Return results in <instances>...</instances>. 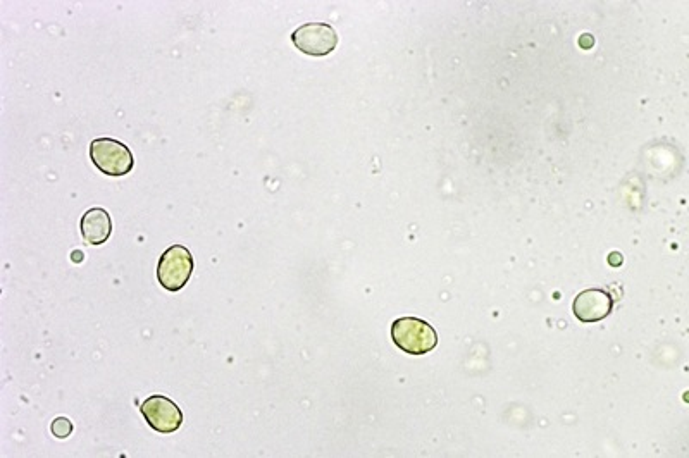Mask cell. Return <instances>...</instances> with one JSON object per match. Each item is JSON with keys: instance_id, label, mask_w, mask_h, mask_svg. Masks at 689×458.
I'll list each match as a JSON object with an SVG mask.
<instances>
[{"instance_id": "cell-1", "label": "cell", "mask_w": 689, "mask_h": 458, "mask_svg": "<svg viewBox=\"0 0 689 458\" xmlns=\"http://www.w3.org/2000/svg\"><path fill=\"white\" fill-rule=\"evenodd\" d=\"M392 340L409 355H426L438 345L435 328L417 317H400L393 322Z\"/></svg>"}, {"instance_id": "cell-2", "label": "cell", "mask_w": 689, "mask_h": 458, "mask_svg": "<svg viewBox=\"0 0 689 458\" xmlns=\"http://www.w3.org/2000/svg\"><path fill=\"white\" fill-rule=\"evenodd\" d=\"M90 159L100 173L112 178H121L135 168V157L130 147L114 138H97L90 143Z\"/></svg>"}, {"instance_id": "cell-3", "label": "cell", "mask_w": 689, "mask_h": 458, "mask_svg": "<svg viewBox=\"0 0 689 458\" xmlns=\"http://www.w3.org/2000/svg\"><path fill=\"white\" fill-rule=\"evenodd\" d=\"M193 269H195V262H193L192 252L183 245H173L159 259L157 281L164 290L174 293L185 288L192 278Z\"/></svg>"}, {"instance_id": "cell-4", "label": "cell", "mask_w": 689, "mask_h": 458, "mask_svg": "<svg viewBox=\"0 0 689 458\" xmlns=\"http://www.w3.org/2000/svg\"><path fill=\"white\" fill-rule=\"evenodd\" d=\"M292 42L307 56L324 57L336 49L338 35L335 28L326 23H307L293 31Z\"/></svg>"}, {"instance_id": "cell-5", "label": "cell", "mask_w": 689, "mask_h": 458, "mask_svg": "<svg viewBox=\"0 0 689 458\" xmlns=\"http://www.w3.org/2000/svg\"><path fill=\"white\" fill-rule=\"evenodd\" d=\"M143 419L150 428L161 434L176 433L183 424L180 407L164 395H152L140 405Z\"/></svg>"}, {"instance_id": "cell-6", "label": "cell", "mask_w": 689, "mask_h": 458, "mask_svg": "<svg viewBox=\"0 0 689 458\" xmlns=\"http://www.w3.org/2000/svg\"><path fill=\"white\" fill-rule=\"evenodd\" d=\"M612 309L614 298L609 291L600 288L581 291L572 304V312L581 322L603 321L612 314Z\"/></svg>"}, {"instance_id": "cell-7", "label": "cell", "mask_w": 689, "mask_h": 458, "mask_svg": "<svg viewBox=\"0 0 689 458\" xmlns=\"http://www.w3.org/2000/svg\"><path fill=\"white\" fill-rule=\"evenodd\" d=\"M81 236L90 245H102L106 243L112 235L111 214L106 209H90L81 217Z\"/></svg>"}, {"instance_id": "cell-8", "label": "cell", "mask_w": 689, "mask_h": 458, "mask_svg": "<svg viewBox=\"0 0 689 458\" xmlns=\"http://www.w3.org/2000/svg\"><path fill=\"white\" fill-rule=\"evenodd\" d=\"M50 431L59 440H64V438H68L69 434L73 433V422L66 419V417H57L56 421L52 422Z\"/></svg>"}]
</instances>
